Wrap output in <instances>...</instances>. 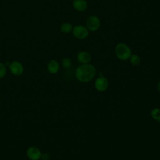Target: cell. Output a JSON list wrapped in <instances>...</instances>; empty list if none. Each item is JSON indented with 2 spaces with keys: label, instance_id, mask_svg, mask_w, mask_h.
<instances>
[{
  "label": "cell",
  "instance_id": "e0dca14e",
  "mask_svg": "<svg viewBox=\"0 0 160 160\" xmlns=\"http://www.w3.org/2000/svg\"><path fill=\"white\" fill-rule=\"evenodd\" d=\"M157 88H158V92L160 93V81L158 82V87H157Z\"/></svg>",
  "mask_w": 160,
  "mask_h": 160
},
{
  "label": "cell",
  "instance_id": "3957f363",
  "mask_svg": "<svg viewBox=\"0 0 160 160\" xmlns=\"http://www.w3.org/2000/svg\"><path fill=\"white\" fill-rule=\"evenodd\" d=\"M72 32L74 37L80 40L86 39L89 36V31L86 28V26L81 24L73 27Z\"/></svg>",
  "mask_w": 160,
  "mask_h": 160
},
{
  "label": "cell",
  "instance_id": "277c9868",
  "mask_svg": "<svg viewBox=\"0 0 160 160\" xmlns=\"http://www.w3.org/2000/svg\"><path fill=\"white\" fill-rule=\"evenodd\" d=\"M86 28L90 31H96L99 29L101 25L99 18L96 15L90 16L86 20Z\"/></svg>",
  "mask_w": 160,
  "mask_h": 160
},
{
  "label": "cell",
  "instance_id": "52a82bcc",
  "mask_svg": "<svg viewBox=\"0 0 160 160\" xmlns=\"http://www.w3.org/2000/svg\"><path fill=\"white\" fill-rule=\"evenodd\" d=\"M41 154L40 149L35 146L29 147L27 150V156L31 160H39Z\"/></svg>",
  "mask_w": 160,
  "mask_h": 160
},
{
  "label": "cell",
  "instance_id": "7a4b0ae2",
  "mask_svg": "<svg viewBox=\"0 0 160 160\" xmlns=\"http://www.w3.org/2000/svg\"><path fill=\"white\" fill-rule=\"evenodd\" d=\"M116 57L121 61H126L129 59L132 54V51L130 48L125 43H118L114 49Z\"/></svg>",
  "mask_w": 160,
  "mask_h": 160
},
{
  "label": "cell",
  "instance_id": "ba28073f",
  "mask_svg": "<svg viewBox=\"0 0 160 160\" xmlns=\"http://www.w3.org/2000/svg\"><path fill=\"white\" fill-rule=\"evenodd\" d=\"M77 59L78 61L82 64H88L91 61L92 57L91 54L86 51H79L77 54Z\"/></svg>",
  "mask_w": 160,
  "mask_h": 160
},
{
  "label": "cell",
  "instance_id": "6da1fadb",
  "mask_svg": "<svg viewBox=\"0 0 160 160\" xmlns=\"http://www.w3.org/2000/svg\"><path fill=\"white\" fill-rule=\"evenodd\" d=\"M96 74L94 66L91 64H81L75 71L76 79L82 82H88L92 80Z\"/></svg>",
  "mask_w": 160,
  "mask_h": 160
},
{
  "label": "cell",
  "instance_id": "9c48e42d",
  "mask_svg": "<svg viewBox=\"0 0 160 160\" xmlns=\"http://www.w3.org/2000/svg\"><path fill=\"white\" fill-rule=\"evenodd\" d=\"M88 2L86 0H73L72 6L78 11L82 12L88 8Z\"/></svg>",
  "mask_w": 160,
  "mask_h": 160
},
{
  "label": "cell",
  "instance_id": "8fae6325",
  "mask_svg": "<svg viewBox=\"0 0 160 160\" xmlns=\"http://www.w3.org/2000/svg\"><path fill=\"white\" fill-rule=\"evenodd\" d=\"M72 28H73L72 25L71 23H69V22H65V23H63L61 26L60 30H61V31L62 32L67 34V33H69L71 31H72Z\"/></svg>",
  "mask_w": 160,
  "mask_h": 160
},
{
  "label": "cell",
  "instance_id": "7c38bea8",
  "mask_svg": "<svg viewBox=\"0 0 160 160\" xmlns=\"http://www.w3.org/2000/svg\"><path fill=\"white\" fill-rule=\"evenodd\" d=\"M150 114L152 119L160 122V108H155L152 109L150 112Z\"/></svg>",
  "mask_w": 160,
  "mask_h": 160
},
{
  "label": "cell",
  "instance_id": "5bb4252c",
  "mask_svg": "<svg viewBox=\"0 0 160 160\" xmlns=\"http://www.w3.org/2000/svg\"><path fill=\"white\" fill-rule=\"evenodd\" d=\"M71 60L68 58H65L62 60V65L64 68H69L71 66Z\"/></svg>",
  "mask_w": 160,
  "mask_h": 160
},
{
  "label": "cell",
  "instance_id": "8992f818",
  "mask_svg": "<svg viewBox=\"0 0 160 160\" xmlns=\"http://www.w3.org/2000/svg\"><path fill=\"white\" fill-rule=\"evenodd\" d=\"M9 69L11 72L16 76H19L22 74L24 71V68L22 64L17 61H12L9 64Z\"/></svg>",
  "mask_w": 160,
  "mask_h": 160
},
{
  "label": "cell",
  "instance_id": "5b68a950",
  "mask_svg": "<svg viewBox=\"0 0 160 160\" xmlns=\"http://www.w3.org/2000/svg\"><path fill=\"white\" fill-rule=\"evenodd\" d=\"M109 86V81L108 79L103 76H99L94 81V88L99 92H103L107 90Z\"/></svg>",
  "mask_w": 160,
  "mask_h": 160
},
{
  "label": "cell",
  "instance_id": "9a60e30c",
  "mask_svg": "<svg viewBox=\"0 0 160 160\" xmlns=\"http://www.w3.org/2000/svg\"><path fill=\"white\" fill-rule=\"evenodd\" d=\"M6 74V66L2 63L0 62V79L2 78Z\"/></svg>",
  "mask_w": 160,
  "mask_h": 160
},
{
  "label": "cell",
  "instance_id": "2e32d148",
  "mask_svg": "<svg viewBox=\"0 0 160 160\" xmlns=\"http://www.w3.org/2000/svg\"><path fill=\"white\" fill-rule=\"evenodd\" d=\"M41 158L42 160H49V154H48L46 153H44V154H41Z\"/></svg>",
  "mask_w": 160,
  "mask_h": 160
},
{
  "label": "cell",
  "instance_id": "4fadbf2b",
  "mask_svg": "<svg viewBox=\"0 0 160 160\" xmlns=\"http://www.w3.org/2000/svg\"><path fill=\"white\" fill-rule=\"evenodd\" d=\"M129 59L130 63L132 66H138L141 62V58L139 57V55H138L136 54H131V56H130Z\"/></svg>",
  "mask_w": 160,
  "mask_h": 160
},
{
  "label": "cell",
  "instance_id": "30bf717a",
  "mask_svg": "<svg viewBox=\"0 0 160 160\" xmlns=\"http://www.w3.org/2000/svg\"><path fill=\"white\" fill-rule=\"evenodd\" d=\"M59 64L56 60H51L48 64V69L51 74H56L59 70Z\"/></svg>",
  "mask_w": 160,
  "mask_h": 160
}]
</instances>
